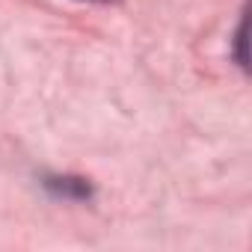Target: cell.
<instances>
[{
    "label": "cell",
    "mask_w": 252,
    "mask_h": 252,
    "mask_svg": "<svg viewBox=\"0 0 252 252\" xmlns=\"http://www.w3.org/2000/svg\"><path fill=\"white\" fill-rule=\"evenodd\" d=\"M92 3H116V0H92Z\"/></svg>",
    "instance_id": "obj_1"
}]
</instances>
